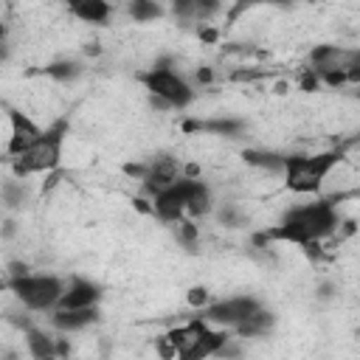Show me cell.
<instances>
[{
    "label": "cell",
    "instance_id": "24",
    "mask_svg": "<svg viewBox=\"0 0 360 360\" xmlns=\"http://www.w3.org/2000/svg\"><path fill=\"white\" fill-rule=\"evenodd\" d=\"M211 79H214V73H211V68H200V70L194 73V82H197V84H208Z\"/></svg>",
    "mask_w": 360,
    "mask_h": 360
},
{
    "label": "cell",
    "instance_id": "15",
    "mask_svg": "<svg viewBox=\"0 0 360 360\" xmlns=\"http://www.w3.org/2000/svg\"><path fill=\"white\" fill-rule=\"evenodd\" d=\"M68 11L82 22L104 25L110 20V14H112V6H110V0H70Z\"/></svg>",
    "mask_w": 360,
    "mask_h": 360
},
{
    "label": "cell",
    "instance_id": "22",
    "mask_svg": "<svg viewBox=\"0 0 360 360\" xmlns=\"http://www.w3.org/2000/svg\"><path fill=\"white\" fill-rule=\"evenodd\" d=\"M197 37H200L202 42H217V39H219V31H217L214 25H208V22H205V25H200Z\"/></svg>",
    "mask_w": 360,
    "mask_h": 360
},
{
    "label": "cell",
    "instance_id": "19",
    "mask_svg": "<svg viewBox=\"0 0 360 360\" xmlns=\"http://www.w3.org/2000/svg\"><path fill=\"white\" fill-rule=\"evenodd\" d=\"M127 14L135 20V22H152L158 17H163V6L158 0H129L127 3Z\"/></svg>",
    "mask_w": 360,
    "mask_h": 360
},
{
    "label": "cell",
    "instance_id": "11",
    "mask_svg": "<svg viewBox=\"0 0 360 360\" xmlns=\"http://www.w3.org/2000/svg\"><path fill=\"white\" fill-rule=\"evenodd\" d=\"M104 298V290L101 284L90 281V278H82V276H70L65 281V292L59 298V309H70V307H98ZM53 307V309H56Z\"/></svg>",
    "mask_w": 360,
    "mask_h": 360
},
{
    "label": "cell",
    "instance_id": "4",
    "mask_svg": "<svg viewBox=\"0 0 360 360\" xmlns=\"http://www.w3.org/2000/svg\"><path fill=\"white\" fill-rule=\"evenodd\" d=\"M163 338L174 349V357H183V360H202V357L222 354V349L231 340L228 329L214 326L200 315H191L188 321L172 326Z\"/></svg>",
    "mask_w": 360,
    "mask_h": 360
},
{
    "label": "cell",
    "instance_id": "7",
    "mask_svg": "<svg viewBox=\"0 0 360 360\" xmlns=\"http://www.w3.org/2000/svg\"><path fill=\"white\" fill-rule=\"evenodd\" d=\"M0 287H6L28 312H51L62 292H65V278L53 276V273H20V276H6V281H0Z\"/></svg>",
    "mask_w": 360,
    "mask_h": 360
},
{
    "label": "cell",
    "instance_id": "17",
    "mask_svg": "<svg viewBox=\"0 0 360 360\" xmlns=\"http://www.w3.org/2000/svg\"><path fill=\"white\" fill-rule=\"evenodd\" d=\"M188 132L200 129V132H214V135H225V138H239V132L245 129L242 121L236 118H217V121H186L183 124Z\"/></svg>",
    "mask_w": 360,
    "mask_h": 360
},
{
    "label": "cell",
    "instance_id": "20",
    "mask_svg": "<svg viewBox=\"0 0 360 360\" xmlns=\"http://www.w3.org/2000/svg\"><path fill=\"white\" fill-rule=\"evenodd\" d=\"M45 73H48V76H53V79H59V82H68V79H76V76L82 73V62H76V59L53 62V65H48V68H45Z\"/></svg>",
    "mask_w": 360,
    "mask_h": 360
},
{
    "label": "cell",
    "instance_id": "18",
    "mask_svg": "<svg viewBox=\"0 0 360 360\" xmlns=\"http://www.w3.org/2000/svg\"><path fill=\"white\" fill-rule=\"evenodd\" d=\"M242 158H245L248 166H256V169L270 172V174H281L287 155H281V152H267V149H245Z\"/></svg>",
    "mask_w": 360,
    "mask_h": 360
},
{
    "label": "cell",
    "instance_id": "1",
    "mask_svg": "<svg viewBox=\"0 0 360 360\" xmlns=\"http://www.w3.org/2000/svg\"><path fill=\"white\" fill-rule=\"evenodd\" d=\"M340 225L343 219H340L335 197H318L312 202L292 205L290 211H284V217L273 228L262 231L256 242H287L298 248H312L323 242L326 236L338 233Z\"/></svg>",
    "mask_w": 360,
    "mask_h": 360
},
{
    "label": "cell",
    "instance_id": "25",
    "mask_svg": "<svg viewBox=\"0 0 360 360\" xmlns=\"http://www.w3.org/2000/svg\"><path fill=\"white\" fill-rule=\"evenodd\" d=\"M124 3H129V0H124Z\"/></svg>",
    "mask_w": 360,
    "mask_h": 360
},
{
    "label": "cell",
    "instance_id": "13",
    "mask_svg": "<svg viewBox=\"0 0 360 360\" xmlns=\"http://www.w3.org/2000/svg\"><path fill=\"white\" fill-rule=\"evenodd\" d=\"M48 321L56 332H82L93 323L101 321V309L98 307H70V309H51Z\"/></svg>",
    "mask_w": 360,
    "mask_h": 360
},
{
    "label": "cell",
    "instance_id": "6",
    "mask_svg": "<svg viewBox=\"0 0 360 360\" xmlns=\"http://www.w3.org/2000/svg\"><path fill=\"white\" fill-rule=\"evenodd\" d=\"M135 79L143 84V90L152 96V101L160 104V107L186 110V107L194 101V96H197V93H194V84H191L180 70H174L172 59L155 62L149 70L138 73Z\"/></svg>",
    "mask_w": 360,
    "mask_h": 360
},
{
    "label": "cell",
    "instance_id": "10",
    "mask_svg": "<svg viewBox=\"0 0 360 360\" xmlns=\"http://www.w3.org/2000/svg\"><path fill=\"white\" fill-rule=\"evenodd\" d=\"M6 112H8V127H11L6 155L14 158V155H20L22 149H28V146L42 135V127H39L28 112H22V110H17V107H6Z\"/></svg>",
    "mask_w": 360,
    "mask_h": 360
},
{
    "label": "cell",
    "instance_id": "3",
    "mask_svg": "<svg viewBox=\"0 0 360 360\" xmlns=\"http://www.w3.org/2000/svg\"><path fill=\"white\" fill-rule=\"evenodd\" d=\"M68 132H70V121H68V118H56L51 127L42 129V135H39L28 149H22L20 155L8 158L11 174L20 177V180H28V177H34V174L53 172V169L62 163V152H65Z\"/></svg>",
    "mask_w": 360,
    "mask_h": 360
},
{
    "label": "cell",
    "instance_id": "9",
    "mask_svg": "<svg viewBox=\"0 0 360 360\" xmlns=\"http://www.w3.org/2000/svg\"><path fill=\"white\" fill-rule=\"evenodd\" d=\"M183 174V163L172 155H158L152 160L143 163V174H141V191L143 194H158L160 188H166L169 183H174Z\"/></svg>",
    "mask_w": 360,
    "mask_h": 360
},
{
    "label": "cell",
    "instance_id": "8",
    "mask_svg": "<svg viewBox=\"0 0 360 360\" xmlns=\"http://www.w3.org/2000/svg\"><path fill=\"white\" fill-rule=\"evenodd\" d=\"M259 307H264L256 295H231V298H219V301H208L202 309H197L200 318H205L214 326L222 329H233L239 326L245 318H250Z\"/></svg>",
    "mask_w": 360,
    "mask_h": 360
},
{
    "label": "cell",
    "instance_id": "23",
    "mask_svg": "<svg viewBox=\"0 0 360 360\" xmlns=\"http://www.w3.org/2000/svg\"><path fill=\"white\" fill-rule=\"evenodd\" d=\"M287 3H292V0H245L242 6H287Z\"/></svg>",
    "mask_w": 360,
    "mask_h": 360
},
{
    "label": "cell",
    "instance_id": "5",
    "mask_svg": "<svg viewBox=\"0 0 360 360\" xmlns=\"http://www.w3.org/2000/svg\"><path fill=\"white\" fill-rule=\"evenodd\" d=\"M343 152L340 149H326V152H312V155H287L281 180L292 194H318L323 188V180L340 166Z\"/></svg>",
    "mask_w": 360,
    "mask_h": 360
},
{
    "label": "cell",
    "instance_id": "12",
    "mask_svg": "<svg viewBox=\"0 0 360 360\" xmlns=\"http://www.w3.org/2000/svg\"><path fill=\"white\" fill-rule=\"evenodd\" d=\"M222 8V0H169V11L183 25H205Z\"/></svg>",
    "mask_w": 360,
    "mask_h": 360
},
{
    "label": "cell",
    "instance_id": "21",
    "mask_svg": "<svg viewBox=\"0 0 360 360\" xmlns=\"http://www.w3.org/2000/svg\"><path fill=\"white\" fill-rule=\"evenodd\" d=\"M186 301H188V307L197 312V309H202V307L211 301V292H208L205 287H191V290L186 292Z\"/></svg>",
    "mask_w": 360,
    "mask_h": 360
},
{
    "label": "cell",
    "instance_id": "14",
    "mask_svg": "<svg viewBox=\"0 0 360 360\" xmlns=\"http://www.w3.org/2000/svg\"><path fill=\"white\" fill-rule=\"evenodd\" d=\"M25 329V343H28V352L34 357H56L65 352V346L59 343V338H53L51 332L39 329V326H31V323H22Z\"/></svg>",
    "mask_w": 360,
    "mask_h": 360
},
{
    "label": "cell",
    "instance_id": "16",
    "mask_svg": "<svg viewBox=\"0 0 360 360\" xmlns=\"http://www.w3.org/2000/svg\"><path fill=\"white\" fill-rule=\"evenodd\" d=\"M273 323H276L273 312L264 309V307H259L250 318H245V321H242L239 326H233L231 332H236L239 338H262V335H267V332L273 329Z\"/></svg>",
    "mask_w": 360,
    "mask_h": 360
},
{
    "label": "cell",
    "instance_id": "2",
    "mask_svg": "<svg viewBox=\"0 0 360 360\" xmlns=\"http://www.w3.org/2000/svg\"><path fill=\"white\" fill-rule=\"evenodd\" d=\"M214 211V191L202 177L180 174L174 183L152 194V217L163 225H177L180 219H200Z\"/></svg>",
    "mask_w": 360,
    "mask_h": 360
}]
</instances>
